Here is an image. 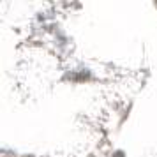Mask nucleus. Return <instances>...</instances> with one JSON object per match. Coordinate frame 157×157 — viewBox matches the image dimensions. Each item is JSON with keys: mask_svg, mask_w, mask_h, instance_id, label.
Wrapping results in <instances>:
<instances>
[]
</instances>
